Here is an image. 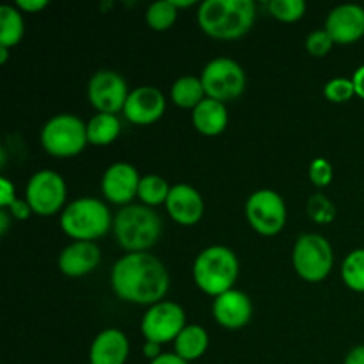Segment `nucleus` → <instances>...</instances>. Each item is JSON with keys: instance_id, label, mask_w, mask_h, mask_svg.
<instances>
[{"instance_id": "f257e3e1", "label": "nucleus", "mask_w": 364, "mask_h": 364, "mask_svg": "<svg viewBox=\"0 0 364 364\" xmlns=\"http://www.w3.org/2000/svg\"><path fill=\"white\" fill-rule=\"evenodd\" d=\"M116 297L137 306H155L164 301L171 287L166 265L149 252H127L110 272Z\"/></svg>"}, {"instance_id": "f03ea898", "label": "nucleus", "mask_w": 364, "mask_h": 364, "mask_svg": "<svg viewBox=\"0 0 364 364\" xmlns=\"http://www.w3.org/2000/svg\"><path fill=\"white\" fill-rule=\"evenodd\" d=\"M256 21L252 0H205L199 4L198 23L213 39L231 41L247 34Z\"/></svg>"}, {"instance_id": "7ed1b4c3", "label": "nucleus", "mask_w": 364, "mask_h": 364, "mask_svg": "<svg viewBox=\"0 0 364 364\" xmlns=\"http://www.w3.org/2000/svg\"><path fill=\"white\" fill-rule=\"evenodd\" d=\"M114 235L127 252H148L162 235V219L144 205L123 206L114 217Z\"/></svg>"}, {"instance_id": "20e7f679", "label": "nucleus", "mask_w": 364, "mask_h": 364, "mask_svg": "<svg viewBox=\"0 0 364 364\" xmlns=\"http://www.w3.org/2000/svg\"><path fill=\"white\" fill-rule=\"evenodd\" d=\"M238 272H240V263L237 255L224 245L206 247L205 251L199 252L192 265L196 287L213 299L233 290Z\"/></svg>"}, {"instance_id": "39448f33", "label": "nucleus", "mask_w": 364, "mask_h": 364, "mask_svg": "<svg viewBox=\"0 0 364 364\" xmlns=\"http://www.w3.org/2000/svg\"><path fill=\"white\" fill-rule=\"evenodd\" d=\"M60 228L75 242H95L112 230L114 219L98 198H77L60 213Z\"/></svg>"}, {"instance_id": "423d86ee", "label": "nucleus", "mask_w": 364, "mask_h": 364, "mask_svg": "<svg viewBox=\"0 0 364 364\" xmlns=\"http://www.w3.org/2000/svg\"><path fill=\"white\" fill-rule=\"evenodd\" d=\"M43 149L55 159L80 155L89 144L87 124L73 114H57L45 123L39 135Z\"/></svg>"}, {"instance_id": "0eeeda50", "label": "nucleus", "mask_w": 364, "mask_h": 364, "mask_svg": "<svg viewBox=\"0 0 364 364\" xmlns=\"http://www.w3.org/2000/svg\"><path fill=\"white\" fill-rule=\"evenodd\" d=\"M291 263L301 279L320 283L334 267V252L331 242L318 233H306L295 240Z\"/></svg>"}, {"instance_id": "6e6552de", "label": "nucleus", "mask_w": 364, "mask_h": 364, "mask_svg": "<svg viewBox=\"0 0 364 364\" xmlns=\"http://www.w3.org/2000/svg\"><path fill=\"white\" fill-rule=\"evenodd\" d=\"M201 82L206 98L228 103L244 95L247 78L244 68L237 60L230 57H217L205 66Z\"/></svg>"}, {"instance_id": "1a4fd4ad", "label": "nucleus", "mask_w": 364, "mask_h": 364, "mask_svg": "<svg viewBox=\"0 0 364 364\" xmlns=\"http://www.w3.org/2000/svg\"><path fill=\"white\" fill-rule=\"evenodd\" d=\"M245 217L252 230L262 237H276L287 226L288 212L283 196L270 188H262L249 196Z\"/></svg>"}, {"instance_id": "9d476101", "label": "nucleus", "mask_w": 364, "mask_h": 364, "mask_svg": "<svg viewBox=\"0 0 364 364\" xmlns=\"http://www.w3.org/2000/svg\"><path fill=\"white\" fill-rule=\"evenodd\" d=\"M25 201L36 215H55L66 201V183L63 176L52 169H41L34 173L25 188Z\"/></svg>"}, {"instance_id": "9b49d317", "label": "nucleus", "mask_w": 364, "mask_h": 364, "mask_svg": "<svg viewBox=\"0 0 364 364\" xmlns=\"http://www.w3.org/2000/svg\"><path fill=\"white\" fill-rule=\"evenodd\" d=\"M187 315L180 304L171 301H162L149 306L141 320V333L146 341L153 343H169L178 338V334L187 327Z\"/></svg>"}, {"instance_id": "f8f14e48", "label": "nucleus", "mask_w": 364, "mask_h": 364, "mask_svg": "<svg viewBox=\"0 0 364 364\" xmlns=\"http://www.w3.org/2000/svg\"><path fill=\"white\" fill-rule=\"evenodd\" d=\"M128 95L127 80L114 70L96 71L87 84V98L98 114L123 112Z\"/></svg>"}, {"instance_id": "ddd939ff", "label": "nucleus", "mask_w": 364, "mask_h": 364, "mask_svg": "<svg viewBox=\"0 0 364 364\" xmlns=\"http://www.w3.org/2000/svg\"><path fill=\"white\" fill-rule=\"evenodd\" d=\"M141 176L132 164L116 162L107 167L102 176L103 198L112 205L128 206L139 192Z\"/></svg>"}, {"instance_id": "4468645a", "label": "nucleus", "mask_w": 364, "mask_h": 364, "mask_svg": "<svg viewBox=\"0 0 364 364\" xmlns=\"http://www.w3.org/2000/svg\"><path fill=\"white\" fill-rule=\"evenodd\" d=\"M327 34L336 45H352L364 36V7L358 4H341L327 14Z\"/></svg>"}, {"instance_id": "2eb2a0df", "label": "nucleus", "mask_w": 364, "mask_h": 364, "mask_svg": "<svg viewBox=\"0 0 364 364\" xmlns=\"http://www.w3.org/2000/svg\"><path fill=\"white\" fill-rule=\"evenodd\" d=\"M166 112V96L153 85H142L128 95L123 114L134 124H153Z\"/></svg>"}, {"instance_id": "dca6fc26", "label": "nucleus", "mask_w": 364, "mask_h": 364, "mask_svg": "<svg viewBox=\"0 0 364 364\" xmlns=\"http://www.w3.org/2000/svg\"><path fill=\"white\" fill-rule=\"evenodd\" d=\"M212 315L215 322L224 329H244L252 318V302L247 294L233 288V290L213 299Z\"/></svg>"}, {"instance_id": "f3484780", "label": "nucleus", "mask_w": 364, "mask_h": 364, "mask_svg": "<svg viewBox=\"0 0 364 364\" xmlns=\"http://www.w3.org/2000/svg\"><path fill=\"white\" fill-rule=\"evenodd\" d=\"M166 210L171 219L181 226H194L203 219L205 203L198 188L188 183L173 185L169 198L166 201Z\"/></svg>"}, {"instance_id": "a211bd4d", "label": "nucleus", "mask_w": 364, "mask_h": 364, "mask_svg": "<svg viewBox=\"0 0 364 364\" xmlns=\"http://www.w3.org/2000/svg\"><path fill=\"white\" fill-rule=\"evenodd\" d=\"M102 262V251L96 242H71L59 255L57 265L68 277H82L91 274Z\"/></svg>"}, {"instance_id": "6ab92c4d", "label": "nucleus", "mask_w": 364, "mask_h": 364, "mask_svg": "<svg viewBox=\"0 0 364 364\" xmlns=\"http://www.w3.org/2000/svg\"><path fill=\"white\" fill-rule=\"evenodd\" d=\"M130 355V341L119 329L102 331L89 348V364H124Z\"/></svg>"}, {"instance_id": "aec40b11", "label": "nucleus", "mask_w": 364, "mask_h": 364, "mask_svg": "<svg viewBox=\"0 0 364 364\" xmlns=\"http://www.w3.org/2000/svg\"><path fill=\"white\" fill-rule=\"evenodd\" d=\"M230 114L226 103L217 100L205 98L194 110H192V124L196 130L206 137L220 135L228 128Z\"/></svg>"}, {"instance_id": "412c9836", "label": "nucleus", "mask_w": 364, "mask_h": 364, "mask_svg": "<svg viewBox=\"0 0 364 364\" xmlns=\"http://www.w3.org/2000/svg\"><path fill=\"white\" fill-rule=\"evenodd\" d=\"M208 345L210 336L205 327L198 323H188L174 340V354L187 363L198 361L208 350Z\"/></svg>"}, {"instance_id": "4be33fe9", "label": "nucleus", "mask_w": 364, "mask_h": 364, "mask_svg": "<svg viewBox=\"0 0 364 364\" xmlns=\"http://www.w3.org/2000/svg\"><path fill=\"white\" fill-rule=\"evenodd\" d=\"M205 98L206 92L205 87H203L201 77L185 75V77H180L171 85V100L180 109L194 110Z\"/></svg>"}, {"instance_id": "5701e85b", "label": "nucleus", "mask_w": 364, "mask_h": 364, "mask_svg": "<svg viewBox=\"0 0 364 364\" xmlns=\"http://www.w3.org/2000/svg\"><path fill=\"white\" fill-rule=\"evenodd\" d=\"M121 123L116 114H96L87 123V141L92 146H109L119 137Z\"/></svg>"}, {"instance_id": "b1692460", "label": "nucleus", "mask_w": 364, "mask_h": 364, "mask_svg": "<svg viewBox=\"0 0 364 364\" xmlns=\"http://www.w3.org/2000/svg\"><path fill=\"white\" fill-rule=\"evenodd\" d=\"M25 34V23L21 11L14 6L0 7V46L13 48Z\"/></svg>"}, {"instance_id": "393cba45", "label": "nucleus", "mask_w": 364, "mask_h": 364, "mask_svg": "<svg viewBox=\"0 0 364 364\" xmlns=\"http://www.w3.org/2000/svg\"><path fill=\"white\" fill-rule=\"evenodd\" d=\"M171 188L173 187L162 176H159V174H148V176L141 178L137 198L141 199L142 205L153 208V206L166 205Z\"/></svg>"}, {"instance_id": "a878e982", "label": "nucleus", "mask_w": 364, "mask_h": 364, "mask_svg": "<svg viewBox=\"0 0 364 364\" xmlns=\"http://www.w3.org/2000/svg\"><path fill=\"white\" fill-rule=\"evenodd\" d=\"M341 279L352 291L364 294V249L348 252L341 265Z\"/></svg>"}, {"instance_id": "bb28decb", "label": "nucleus", "mask_w": 364, "mask_h": 364, "mask_svg": "<svg viewBox=\"0 0 364 364\" xmlns=\"http://www.w3.org/2000/svg\"><path fill=\"white\" fill-rule=\"evenodd\" d=\"M178 18V9L171 0L153 2L146 11V23L155 32H166L174 25Z\"/></svg>"}, {"instance_id": "cd10ccee", "label": "nucleus", "mask_w": 364, "mask_h": 364, "mask_svg": "<svg viewBox=\"0 0 364 364\" xmlns=\"http://www.w3.org/2000/svg\"><path fill=\"white\" fill-rule=\"evenodd\" d=\"M306 7L308 6L304 0H270L267 4L269 13L283 23H294L301 20L306 13Z\"/></svg>"}, {"instance_id": "c85d7f7f", "label": "nucleus", "mask_w": 364, "mask_h": 364, "mask_svg": "<svg viewBox=\"0 0 364 364\" xmlns=\"http://www.w3.org/2000/svg\"><path fill=\"white\" fill-rule=\"evenodd\" d=\"M306 212L308 217L316 224H329L333 223L334 217H336V206L334 203L327 198L322 192H316L311 198L308 199V205H306Z\"/></svg>"}, {"instance_id": "c756f323", "label": "nucleus", "mask_w": 364, "mask_h": 364, "mask_svg": "<svg viewBox=\"0 0 364 364\" xmlns=\"http://www.w3.org/2000/svg\"><path fill=\"white\" fill-rule=\"evenodd\" d=\"M355 95V87L352 78H333L323 85V96L331 103H345Z\"/></svg>"}, {"instance_id": "7c9ffc66", "label": "nucleus", "mask_w": 364, "mask_h": 364, "mask_svg": "<svg viewBox=\"0 0 364 364\" xmlns=\"http://www.w3.org/2000/svg\"><path fill=\"white\" fill-rule=\"evenodd\" d=\"M336 43L333 41L329 34H327L326 28H320V31L309 32L308 38H306V50L311 57H326L327 53L333 50V46Z\"/></svg>"}, {"instance_id": "2f4dec72", "label": "nucleus", "mask_w": 364, "mask_h": 364, "mask_svg": "<svg viewBox=\"0 0 364 364\" xmlns=\"http://www.w3.org/2000/svg\"><path fill=\"white\" fill-rule=\"evenodd\" d=\"M308 174H309V180H311V183L315 185L316 188H326L329 187L331 181H333L334 171L329 160L318 156V159H315L311 164H309Z\"/></svg>"}, {"instance_id": "473e14b6", "label": "nucleus", "mask_w": 364, "mask_h": 364, "mask_svg": "<svg viewBox=\"0 0 364 364\" xmlns=\"http://www.w3.org/2000/svg\"><path fill=\"white\" fill-rule=\"evenodd\" d=\"M16 199L14 185L7 178H0V206H2V210L9 208Z\"/></svg>"}, {"instance_id": "72a5a7b5", "label": "nucleus", "mask_w": 364, "mask_h": 364, "mask_svg": "<svg viewBox=\"0 0 364 364\" xmlns=\"http://www.w3.org/2000/svg\"><path fill=\"white\" fill-rule=\"evenodd\" d=\"M6 212L16 220H25L32 215V208L28 206V203L25 201V199H16Z\"/></svg>"}, {"instance_id": "f704fd0d", "label": "nucleus", "mask_w": 364, "mask_h": 364, "mask_svg": "<svg viewBox=\"0 0 364 364\" xmlns=\"http://www.w3.org/2000/svg\"><path fill=\"white\" fill-rule=\"evenodd\" d=\"M48 6V2L46 0H16V4H14V7L20 11H23V13H39V11H43L45 7Z\"/></svg>"}, {"instance_id": "c9c22d12", "label": "nucleus", "mask_w": 364, "mask_h": 364, "mask_svg": "<svg viewBox=\"0 0 364 364\" xmlns=\"http://www.w3.org/2000/svg\"><path fill=\"white\" fill-rule=\"evenodd\" d=\"M352 82H354L355 96H359V98L364 100V64L354 71V75H352Z\"/></svg>"}, {"instance_id": "e433bc0d", "label": "nucleus", "mask_w": 364, "mask_h": 364, "mask_svg": "<svg viewBox=\"0 0 364 364\" xmlns=\"http://www.w3.org/2000/svg\"><path fill=\"white\" fill-rule=\"evenodd\" d=\"M343 364H364V345H358L352 348L345 358Z\"/></svg>"}, {"instance_id": "4c0bfd02", "label": "nucleus", "mask_w": 364, "mask_h": 364, "mask_svg": "<svg viewBox=\"0 0 364 364\" xmlns=\"http://www.w3.org/2000/svg\"><path fill=\"white\" fill-rule=\"evenodd\" d=\"M160 347H162V345L153 343V341H146L144 347H142V352H144L146 358L149 359V363L155 361V359L159 358V355H162V354H164V352L160 350Z\"/></svg>"}, {"instance_id": "58836bf2", "label": "nucleus", "mask_w": 364, "mask_h": 364, "mask_svg": "<svg viewBox=\"0 0 364 364\" xmlns=\"http://www.w3.org/2000/svg\"><path fill=\"white\" fill-rule=\"evenodd\" d=\"M149 364H191V363L183 361V359L178 358V355L173 352V354L159 355V358H156L155 361H151Z\"/></svg>"}, {"instance_id": "ea45409f", "label": "nucleus", "mask_w": 364, "mask_h": 364, "mask_svg": "<svg viewBox=\"0 0 364 364\" xmlns=\"http://www.w3.org/2000/svg\"><path fill=\"white\" fill-rule=\"evenodd\" d=\"M7 230H9V213L6 210L0 212V233L6 235Z\"/></svg>"}, {"instance_id": "a19ab883", "label": "nucleus", "mask_w": 364, "mask_h": 364, "mask_svg": "<svg viewBox=\"0 0 364 364\" xmlns=\"http://www.w3.org/2000/svg\"><path fill=\"white\" fill-rule=\"evenodd\" d=\"M171 2H173V6L176 7V9H181V7L198 6V2H196V0H171Z\"/></svg>"}, {"instance_id": "79ce46f5", "label": "nucleus", "mask_w": 364, "mask_h": 364, "mask_svg": "<svg viewBox=\"0 0 364 364\" xmlns=\"http://www.w3.org/2000/svg\"><path fill=\"white\" fill-rule=\"evenodd\" d=\"M7 59H9V48L0 46V64H6Z\"/></svg>"}]
</instances>
